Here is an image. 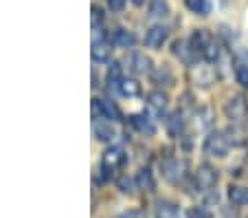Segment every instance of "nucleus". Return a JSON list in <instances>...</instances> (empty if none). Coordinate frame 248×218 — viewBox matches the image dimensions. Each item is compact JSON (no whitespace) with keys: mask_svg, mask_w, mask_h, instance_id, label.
I'll return each mask as SVG.
<instances>
[{"mask_svg":"<svg viewBox=\"0 0 248 218\" xmlns=\"http://www.w3.org/2000/svg\"><path fill=\"white\" fill-rule=\"evenodd\" d=\"M191 47H193V51L200 53V55L204 57V60H209V62L217 60V55H220L216 40H213V35H211L206 29H196V31H193Z\"/></svg>","mask_w":248,"mask_h":218,"instance_id":"obj_1","label":"nucleus"},{"mask_svg":"<svg viewBox=\"0 0 248 218\" xmlns=\"http://www.w3.org/2000/svg\"><path fill=\"white\" fill-rule=\"evenodd\" d=\"M163 176L169 183H178L185 179V172H187V161L180 157H169L163 161Z\"/></svg>","mask_w":248,"mask_h":218,"instance_id":"obj_2","label":"nucleus"},{"mask_svg":"<svg viewBox=\"0 0 248 218\" xmlns=\"http://www.w3.org/2000/svg\"><path fill=\"white\" fill-rule=\"evenodd\" d=\"M229 146H231V141L226 139L224 133H211L204 139V152L209 157H226Z\"/></svg>","mask_w":248,"mask_h":218,"instance_id":"obj_3","label":"nucleus"},{"mask_svg":"<svg viewBox=\"0 0 248 218\" xmlns=\"http://www.w3.org/2000/svg\"><path fill=\"white\" fill-rule=\"evenodd\" d=\"M224 113H226V117H229L233 123H239V121H242V119L248 115V104H246V100H244L242 95L231 97V100L226 101V106H224Z\"/></svg>","mask_w":248,"mask_h":218,"instance_id":"obj_4","label":"nucleus"},{"mask_svg":"<svg viewBox=\"0 0 248 218\" xmlns=\"http://www.w3.org/2000/svg\"><path fill=\"white\" fill-rule=\"evenodd\" d=\"M216 183H217V170L211 168L209 163H202L196 172V187L206 192V190H211V187H216Z\"/></svg>","mask_w":248,"mask_h":218,"instance_id":"obj_5","label":"nucleus"},{"mask_svg":"<svg viewBox=\"0 0 248 218\" xmlns=\"http://www.w3.org/2000/svg\"><path fill=\"white\" fill-rule=\"evenodd\" d=\"M167 35H169L167 27H163V24H154L152 29H147V34H145V47H150V49L163 47V42L167 40Z\"/></svg>","mask_w":248,"mask_h":218,"instance_id":"obj_6","label":"nucleus"},{"mask_svg":"<svg viewBox=\"0 0 248 218\" xmlns=\"http://www.w3.org/2000/svg\"><path fill=\"white\" fill-rule=\"evenodd\" d=\"M127 68H130L132 73H147V71H152V60L145 53L134 51L127 57Z\"/></svg>","mask_w":248,"mask_h":218,"instance_id":"obj_7","label":"nucleus"},{"mask_svg":"<svg viewBox=\"0 0 248 218\" xmlns=\"http://www.w3.org/2000/svg\"><path fill=\"white\" fill-rule=\"evenodd\" d=\"M123 163H125V152L119 146L106 150V154H103V168H106V170H114V168L123 166Z\"/></svg>","mask_w":248,"mask_h":218,"instance_id":"obj_8","label":"nucleus"},{"mask_svg":"<svg viewBox=\"0 0 248 218\" xmlns=\"http://www.w3.org/2000/svg\"><path fill=\"white\" fill-rule=\"evenodd\" d=\"M171 53L176 57H178L180 62H185V64H191V60H193V47L189 42H185V40H176V42L171 44Z\"/></svg>","mask_w":248,"mask_h":218,"instance_id":"obj_9","label":"nucleus"},{"mask_svg":"<svg viewBox=\"0 0 248 218\" xmlns=\"http://www.w3.org/2000/svg\"><path fill=\"white\" fill-rule=\"evenodd\" d=\"M110 42H112L114 47L127 49V47H132V44L136 42V38H134L132 31H127V29H114L112 35H110Z\"/></svg>","mask_w":248,"mask_h":218,"instance_id":"obj_10","label":"nucleus"},{"mask_svg":"<svg viewBox=\"0 0 248 218\" xmlns=\"http://www.w3.org/2000/svg\"><path fill=\"white\" fill-rule=\"evenodd\" d=\"M94 134H97L99 141H112L117 137V128H114L110 121H94Z\"/></svg>","mask_w":248,"mask_h":218,"instance_id":"obj_11","label":"nucleus"},{"mask_svg":"<svg viewBox=\"0 0 248 218\" xmlns=\"http://www.w3.org/2000/svg\"><path fill=\"white\" fill-rule=\"evenodd\" d=\"M167 95L165 93H160V90H154V93H150L147 95V106H150V110H154L156 115H163L165 110H167Z\"/></svg>","mask_w":248,"mask_h":218,"instance_id":"obj_12","label":"nucleus"},{"mask_svg":"<svg viewBox=\"0 0 248 218\" xmlns=\"http://www.w3.org/2000/svg\"><path fill=\"white\" fill-rule=\"evenodd\" d=\"M132 123H134V126H136V128H139L143 134H147V137H152V134L156 133L154 121H152L147 115H134V117H132Z\"/></svg>","mask_w":248,"mask_h":218,"instance_id":"obj_13","label":"nucleus"},{"mask_svg":"<svg viewBox=\"0 0 248 218\" xmlns=\"http://www.w3.org/2000/svg\"><path fill=\"white\" fill-rule=\"evenodd\" d=\"M152 77H154V84H158V86H171L173 84V73L167 64L156 68V71L152 73Z\"/></svg>","mask_w":248,"mask_h":218,"instance_id":"obj_14","label":"nucleus"},{"mask_svg":"<svg viewBox=\"0 0 248 218\" xmlns=\"http://www.w3.org/2000/svg\"><path fill=\"white\" fill-rule=\"evenodd\" d=\"M229 199H231L233 205H248V187L231 185L229 187Z\"/></svg>","mask_w":248,"mask_h":218,"instance_id":"obj_15","label":"nucleus"},{"mask_svg":"<svg viewBox=\"0 0 248 218\" xmlns=\"http://www.w3.org/2000/svg\"><path fill=\"white\" fill-rule=\"evenodd\" d=\"M110 44L103 42V40H97V42H93V60L94 62H108L110 60Z\"/></svg>","mask_w":248,"mask_h":218,"instance_id":"obj_16","label":"nucleus"},{"mask_svg":"<svg viewBox=\"0 0 248 218\" xmlns=\"http://www.w3.org/2000/svg\"><path fill=\"white\" fill-rule=\"evenodd\" d=\"M136 187L139 190H145V192H152L154 190V179H152V172L147 168H140L139 174H136Z\"/></svg>","mask_w":248,"mask_h":218,"instance_id":"obj_17","label":"nucleus"},{"mask_svg":"<svg viewBox=\"0 0 248 218\" xmlns=\"http://www.w3.org/2000/svg\"><path fill=\"white\" fill-rule=\"evenodd\" d=\"M119 90H121V95H125V97H136L140 93V84L136 80H127V77H123L121 82H119V86H117Z\"/></svg>","mask_w":248,"mask_h":218,"instance_id":"obj_18","label":"nucleus"},{"mask_svg":"<svg viewBox=\"0 0 248 218\" xmlns=\"http://www.w3.org/2000/svg\"><path fill=\"white\" fill-rule=\"evenodd\" d=\"M183 126H185V115L180 113V110L178 113H173L171 117L167 119V130L173 134V137H178V134L183 133Z\"/></svg>","mask_w":248,"mask_h":218,"instance_id":"obj_19","label":"nucleus"},{"mask_svg":"<svg viewBox=\"0 0 248 218\" xmlns=\"http://www.w3.org/2000/svg\"><path fill=\"white\" fill-rule=\"evenodd\" d=\"M156 218H180L178 209L173 203H167V201H160L158 207H156Z\"/></svg>","mask_w":248,"mask_h":218,"instance_id":"obj_20","label":"nucleus"},{"mask_svg":"<svg viewBox=\"0 0 248 218\" xmlns=\"http://www.w3.org/2000/svg\"><path fill=\"white\" fill-rule=\"evenodd\" d=\"M150 16L152 18H167L169 16V2L167 0H152L150 2Z\"/></svg>","mask_w":248,"mask_h":218,"instance_id":"obj_21","label":"nucleus"},{"mask_svg":"<svg viewBox=\"0 0 248 218\" xmlns=\"http://www.w3.org/2000/svg\"><path fill=\"white\" fill-rule=\"evenodd\" d=\"M235 80H237V84H242L244 88H248V64H237V67H235Z\"/></svg>","mask_w":248,"mask_h":218,"instance_id":"obj_22","label":"nucleus"},{"mask_svg":"<svg viewBox=\"0 0 248 218\" xmlns=\"http://www.w3.org/2000/svg\"><path fill=\"white\" fill-rule=\"evenodd\" d=\"M119 190L125 192V194H132V192L136 190V179H127V176H121V179L117 181Z\"/></svg>","mask_w":248,"mask_h":218,"instance_id":"obj_23","label":"nucleus"},{"mask_svg":"<svg viewBox=\"0 0 248 218\" xmlns=\"http://www.w3.org/2000/svg\"><path fill=\"white\" fill-rule=\"evenodd\" d=\"M185 5L193 14H204L206 11V0H185Z\"/></svg>","mask_w":248,"mask_h":218,"instance_id":"obj_24","label":"nucleus"},{"mask_svg":"<svg viewBox=\"0 0 248 218\" xmlns=\"http://www.w3.org/2000/svg\"><path fill=\"white\" fill-rule=\"evenodd\" d=\"M187 218H211V214L206 212L204 207H198V205H196V207H191L187 212Z\"/></svg>","mask_w":248,"mask_h":218,"instance_id":"obj_25","label":"nucleus"},{"mask_svg":"<svg viewBox=\"0 0 248 218\" xmlns=\"http://www.w3.org/2000/svg\"><path fill=\"white\" fill-rule=\"evenodd\" d=\"M108 7L112 11H121L125 7V0H108Z\"/></svg>","mask_w":248,"mask_h":218,"instance_id":"obj_26","label":"nucleus"},{"mask_svg":"<svg viewBox=\"0 0 248 218\" xmlns=\"http://www.w3.org/2000/svg\"><path fill=\"white\" fill-rule=\"evenodd\" d=\"M103 20V14H101V9L99 7H93V22L94 24H99Z\"/></svg>","mask_w":248,"mask_h":218,"instance_id":"obj_27","label":"nucleus"},{"mask_svg":"<svg viewBox=\"0 0 248 218\" xmlns=\"http://www.w3.org/2000/svg\"><path fill=\"white\" fill-rule=\"evenodd\" d=\"M117 218H139V214L136 212H123V214H119Z\"/></svg>","mask_w":248,"mask_h":218,"instance_id":"obj_28","label":"nucleus"},{"mask_svg":"<svg viewBox=\"0 0 248 218\" xmlns=\"http://www.w3.org/2000/svg\"><path fill=\"white\" fill-rule=\"evenodd\" d=\"M134 2H136V5H140V2H143V0H134Z\"/></svg>","mask_w":248,"mask_h":218,"instance_id":"obj_29","label":"nucleus"}]
</instances>
